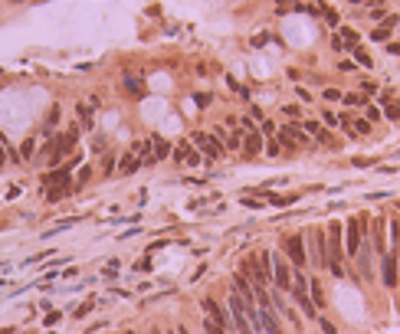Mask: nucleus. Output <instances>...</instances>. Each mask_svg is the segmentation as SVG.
I'll use <instances>...</instances> for the list:
<instances>
[{
	"label": "nucleus",
	"mask_w": 400,
	"mask_h": 334,
	"mask_svg": "<svg viewBox=\"0 0 400 334\" xmlns=\"http://www.w3.org/2000/svg\"><path fill=\"white\" fill-rule=\"evenodd\" d=\"M325 256H328L325 266H335V262L341 266V259H345V226L341 223H331L325 233Z\"/></svg>",
	"instance_id": "obj_1"
},
{
	"label": "nucleus",
	"mask_w": 400,
	"mask_h": 334,
	"mask_svg": "<svg viewBox=\"0 0 400 334\" xmlns=\"http://www.w3.org/2000/svg\"><path fill=\"white\" fill-rule=\"evenodd\" d=\"M190 144H194V148H200V151H204L207 157H213V161L227 154L223 141H220V138H213V134H207V131H194V134H190Z\"/></svg>",
	"instance_id": "obj_2"
},
{
	"label": "nucleus",
	"mask_w": 400,
	"mask_h": 334,
	"mask_svg": "<svg viewBox=\"0 0 400 334\" xmlns=\"http://www.w3.org/2000/svg\"><path fill=\"white\" fill-rule=\"evenodd\" d=\"M272 285L279 291H292V266H289V259H282V256L272 259Z\"/></svg>",
	"instance_id": "obj_3"
},
{
	"label": "nucleus",
	"mask_w": 400,
	"mask_h": 334,
	"mask_svg": "<svg viewBox=\"0 0 400 334\" xmlns=\"http://www.w3.org/2000/svg\"><path fill=\"white\" fill-rule=\"evenodd\" d=\"M380 279H384L387 289H397L400 285V266H397V252L394 249L380 256Z\"/></svg>",
	"instance_id": "obj_4"
},
{
	"label": "nucleus",
	"mask_w": 400,
	"mask_h": 334,
	"mask_svg": "<svg viewBox=\"0 0 400 334\" xmlns=\"http://www.w3.org/2000/svg\"><path fill=\"white\" fill-rule=\"evenodd\" d=\"M285 256L292 262L295 269H302L305 262H308V252H305V236L292 233V236H285Z\"/></svg>",
	"instance_id": "obj_5"
},
{
	"label": "nucleus",
	"mask_w": 400,
	"mask_h": 334,
	"mask_svg": "<svg viewBox=\"0 0 400 334\" xmlns=\"http://www.w3.org/2000/svg\"><path fill=\"white\" fill-rule=\"evenodd\" d=\"M204 312H207V318L216 324V328H223V331L230 334V324H233V318H230V308H220V305L213 302V298H204Z\"/></svg>",
	"instance_id": "obj_6"
},
{
	"label": "nucleus",
	"mask_w": 400,
	"mask_h": 334,
	"mask_svg": "<svg viewBox=\"0 0 400 334\" xmlns=\"http://www.w3.org/2000/svg\"><path fill=\"white\" fill-rule=\"evenodd\" d=\"M308 243H312V256H308V262H312V266H325V262H328V256H325V229L315 226L312 233H308Z\"/></svg>",
	"instance_id": "obj_7"
},
{
	"label": "nucleus",
	"mask_w": 400,
	"mask_h": 334,
	"mask_svg": "<svg viewBox=\"0 0 400 334\" xmlns=\"http://www.w3.org/2000/svg\"><path fill=\"white\" fill-rule=\"evenodd\" d=\"M233 291H236V295H239V298H243L246 305H256V289H253V282H249L243 272H239L236 279H233Z\"/></svg>",
	"instance_id": "obj_8"
},
{
	"label": "nucleus",
	"mask_w": 400,
	"mask_h": 334,
	"mask_svg": "<svg viewBox=\"0 0 400 334\" xmlns=\"http://www.w3.org/2000/svg\"><path fill=\"white\" fill-rule=\"evenodd\" d=\"M302 131L312 141H318V144H331V134H328V128H325L322 121H302Z\"/></svg>",
	"instance_id": "obj_9"
},
{
	"label": "nucleus",
	"mask_w": 400,
	"mask_h": 334,
	"mask_svg": "<svg viewBox=\"0 0 400 334\" xmlns=\"http://www.w3.org/2000/svg\"><path fill=\"white\" fill-rule=\"evenodd\" d=\"M69 177H72V171L63 164L59 171H49L43 177V187H46V190H53V187H69Z\"/></svg>",
	"instance_id": "obj_10"
},
{
	"label": "nucleus",
	"mask_w": 400,
	"mask_h": 334,
	"mask_svg": "<svg viewBox=\"0 0 400 334\" xmlns=\"http://www.w3.org/2000/svg\"><path fill=\"white\" fill-rule=\"evenodd\" d=\"M256 266H259V285L269 289L272 285V252H259L256 256Z\"/></svg>",
	"instance_id": "obj_11"
},
{
	"label": "nucleus",
	"mask_w": 400,
	"mask_h": 334,
	"mask_svg": "<svg viewBox=\"0 0 400 334\" xmlns=\"http://www.w3.org/2000/svg\"><path fill=\"white\" fill-rule=\"evenodd\" d=\"M174 161H184V164H200V151H194L190 148V141H184V144H177L174 148Z\"/></svg>",
	"instance_id": "obj_12"
},
{
	"label": "nucleus",
	"mask_w": 400,
	"mask_h": 334,
	"mask_svg": "<svg viewBox=\"0 0 400 334\" xmlns=\"http://www.w3.org/2000/svg\"><path fill=\"white\" fill-rule=\"evenodd\" d=\"M259 151H262V134L259 131H249L246 138H243V154L253 157V154H259Z\"/></svg>",
	"instance_id": "obj_13"
},
{
	"label": "nucleus",
	"mask_w": 400,
	"mask_h": 334,
	"mask_svg": "<svg viewBox=\"0 0 400 334\" xmlns=\"http://www.w3.org/2000/svg\"><path fill=\"white\" fill-rule=\"evenodd\" d=\"M121 89L131 92V98H144V95H148L144 86H141V79H135V76H121Z\"/></svg>",
	"instance_id": "obj_14"
},
{
	"label": "nucleus",
	"mask_w": 400,
	"mask_h": 334,
	"mask_svg": "<svg viewBox=\"0 0 400 334\" xmlns=\"http://www.w3.org/2000/svg\"><path fill=\"white\" fill-rule=\"evenodd\" d=\"M138 151H135V148H131V151H125V157H121V164H118V171L125 174V177H128V174H135L138 171Z\"/></svg>",
	"instance_id": "obj_15"
},
{
	"label": "nucleus",
	"mask_w": 400,
	"mask_h": 334,
	"mask_svg": "<svg viewBox=\"0 0 400 334\" xmlns=\"http://www.w3.org/2000/svg\"><path fill=\"white\" fill-rule=\"evenodd\" d=\"M148 141H151V148H154V161H164V157L171 154V144H167L161 134H151Z\"/></svg>",
	"instance_id": "obj_16"
},
{
	"label": "nucleus",
	"mask_w": 400,
	"mask_h": 334,
	"mask_svg": "<svg viewBox=\"0 0 400 334\" xmlns=\"http://www.w3.org/2000/svg\"><path fill=\"white\" fill-rule=\"evenodd\" d=\"M308 295H312L315 308H325V295H322V282L318 279H308Z\"/></svg>",
	"instance_id": "obj_17"
},
{
	"label": "nucleus",
	"mask_w": 400,
	"mask_h": 334,
	"mask_svg": "<svg viewBox=\"0 0 400 334\" xmlns=\"http://www.w3.org/2000/svg\"><path fill=\"white\" fill-rule=\"evenodd\" d=\"M33 157H36V141L26 138V141L20 144V161H33Z\"/></svg>",
	"instance_id": "obj_18"
},
{
	"label": "nucleus",
	"mask_w": 400,
	"mask_h": 334,
	"mask_svg": "<svg viewBox=\"0 0 400 334\" xmlns=\"http://www.w3.org/2000/svg\"><path fill=\"white\" fill-rule=\"evenodd\" d=\"M341 102H345V105H368V98H364V92H348V95H341Z\"/></svg>",
	"instance_id": "obj_19"
},
{
	"label": "nucleus",
	"mask_w": 400,
	"mask_h": 334,
	"mask_svg": "<svg viewBox=\"0 0 400 334\" xmlns=\"http://www.w3.org/2000/svg\"><path fill=\"white\" fill-rule=\"evenodd\" d=\"M351 53H354V63H357V66H364V69H371V66H374V63H371V56L364 53L361 46H351Z\"/></svg>",
	"instance_id": "obj_20"
},
{
	"label": "nucleus",
	"mask_w": 400,
	"mask_h": 334,
	"mask_svg": "<svg viewBox=\"0 0 400 334\" xmlns=\"http://www.w3.org/2000/svg\"><path fill=\"white\" fill-rule=\"evenodd\" d=\"M384 118L400 121V105H397V102H384Z\"/></svg>",
	"instance_id": "obj_21"
},
{
	"label": "nucleus",
	"mask_w": 400,
	"mask_h": 334,
	"mask_svg": "<svg viewBox=\"0 0 400 334\" xmlns=\"http://www.w3.org/2000/svg\"><path fill=\"white\" fill-rule=\"evenodd\" d=\"M56 125H59V105L49 108V115H46V125H43V128H46V131H53Z\"/></svg>",
	"instance_id": "obj_22"
},
{
	"label": "nucleus",
	"mask_w": 400,
	"mask_h": 334,
	"mask_svg": "<svg viewBox=\"0 0 400 334\" xmlns=\"http://www.w3.org/2000/svg\"><path fill=\"white\" fill-rule=\"evenodd\" d=\"M322 17H325V23H328V26H338V23H341L338 10H331V7H322Z\"/></svg>",
	"instance_id": "obj_23"
},
{
	"label": "nucleus",
	"mask_w": 400,
	"mask_h": 334,
	"mask_svg": "<svg viewBox=\"0 0 400 334\" xmlns=\"http://www.w3.org/2000/svg\"><path fill=\"white\" fill-rule=\"evenodd\" d=\"M79 118H82V128H92V108H89V102L79 105Z\"/></svg>",
	"instance_id": "obj_24"
},
{
	"label": "nucleus",
	"mask_w": 400,
	"mask_h": 334,
	"mask_svg": "<svg viewBox=\"0 0 400 334\" xmlns=\"http://www.w3.org/2000/svg\"><path fill=\"white\" fill-rule=\"evenodd\" d=\"M338 36L345 40V46H348V49H351V46H357V30H341Z\"/></svg>",
	"instance_id": "obj_25"
},
{
	"label": "nucleus",
	"mask_w": 400,
	"mask_h": 334,
	"mask_svg": "<svg viewBox=\"0 0 400 334\" xmlns=\"http://www.w3.org/2000/svg\"><path fill=\"white\" fill-rule=\"evenodd\" d=\"M227 86H230V89H233V92H236V95H239V98H249V89H246V86H239L236 79H230V76H227Z\"/></svg>",
	"instance_id": "obj_26"
},
{
	"label": "nucleus",
	"mask_w": 400,
	"mask_h": 334,
	"mask_svg": "<svg viewBox=\"0 0 400 334\" xmlns=\"http://www.w3.org/2000/svg\"><path fill=\"white\" fill-rule=\"evenodd\" d=\"M371 40H374V43H387V40H390V30H387V26H377V30L371 33Z\"/></svg>",
	"instance_id": "obj_27"
},
{
	"label": "nucleus",
	"mask_w": 400,
	"mask_h": 334,
	"mask_svg": "<svg viewBox=\"0 0 400 334\" xmlns=\"http://www.w3.org/2000/svg\"><path fill=\"white\" fill-rule=\"evenodd\" d=\"M210 102H213V95H210V92H197V95H194V105H197V108H207Z\"/></svg>",
	"instance_id": "obj_28"
},
{
	"label": "nucleus",
	"mask_w": 400,
	"mask_h": 334,
	"mask_svg": "<svg viewBox=\"0 0 400 334\" xmlns=\"http://www.w3.org/2000/svg\"><path fill=\"white\" fill-rule=\"evenodd\" d=\"M338 121H341V118H338V115H335V111H331V108H328V111H325V115H322V125H328V128H335Z\"/></svg>",
	"instance_id": "obj_29"
},
{
	"label": "nucleus",
	"mask_w": 400,
	"mask_h": 334,
	"mask_svg": "<svg viewBox=\"0 0 400 334\" xmlns=\"http://www.w3.org/2000/svg\"><path fill=\"white\" fill-rule=\"evenodd\" d=\"M69 190H72V187H53V190H46V197H49V200H59V197H66Z\"/></svg>",
	"instance_id": "obj_30"
},
{
	"label": "nucleus",
	"mask_w": 400,
	"mask_h": 334,
	"mask_svg": "<svg viewBox=\"0 0 400 334\" xmlns=\"http://www.w3.org/2000/svg\"><path fill=\"white\" fill-rule=\"evenodd\" d=\"M331 49H335V53H345V49H348V46H345V40H341L338 33L331 36Z\"/></svg>",
	"instance_id": "obj_31"
},
{
	"label": "nucleus",
	"mask_w": 400,
	"mask_h": 334,
	"mask_svg": "<svg viewBox=\"0 0 400 334\" xmlns=\"http://www.w3.org/2000/svg\"><path fill=\"white\" fill-rule=\"evenodd\" d=\"M322 98H328V102H341V92H338V89H325Z\"/></svg>",
	"instance_id": "obj_32"
},
{
	"label": "nucleus",
	"mask_w": 400,
	"mask_h": 334,
	"mask_svg": "<svg viewBox=\"0 0 400 334\" xmlns=\"http://www.w3.org/2000/svg\"><path fill=\"white\" fill-rule=\"evenodd\" d=\"M243 206H249V210H262L266 203H259L256 197H243Z\"/></svg>",
	"instance_id": "obj_33"
},
{
	"label": "nucleus",
	"mask_w": 400,
	"mask_h": 334,
	"mask_svg": "<svg viewBox=\"0 0 400 334\" xmlns=\"http://www.w3.org/2000/svg\"><path fill=\"white\" fill-rule=\"evenodd\" d=\"M384 26H387V30L400 26V17H397V13H387V17H384Z\"/></svg>",
	"instance_id": "obj_34"
},
{
	"label": "nucleus",
	"mask_w": 400,
	"mask_h": 334,
	"mask_svg": "<svg viewBox=\"0 0 400 334\" xmlns=\"http://www.w3.org/2000/svg\"><path fill=\"white\" fill-rule=\"evenodd\" d=\"M92 308H95V302H86V305H79V308H76V318H86V314L92 312Z\"/></svg>",
	"instance_id": "obj_35"
},
{
	"label": "nucleus",
	"mask_w": 400,
	"mask_h": 334,
	"mask_svg": "<svg viewBox=\"0 0 400 334\" xmlns=\"http://www.w3.org/2000/svg\"><path fill=\"white\" fill-rule=\"evenodd\" d=\"M89 177H92V171H89V167H82V171H79V177H76V187L89 183Z\"/></svg>",
	"instance_id": "obj_36"
},
{
	"label": "nucleus",
	"mask_w": 400,
	"mask_h": 334,
	"mask_svg": "<svg viewBox=\"0 0 400 334\" xmlns=\"http://www.w3.org/2000/svg\"><path fill=\"white\" fill-rule=\"evenodd\" d=\"M262 128H259V134H272V131H276V125H272V121H259Z\"/></svg>",
	"instance_id": "obj_37"
},
{
	"label": "nucleus",
	"mask_w": 400,
	"mask_h": 334,
	"mask_svg": "<svg viewBox=\"0 0 400 334\" xmlns=\"http://www.w3.org/2000/svg\"><path fill=\"white\" fill-rule=\"evenodd\" d=\"M3 144H7V138H3V134H0V167H3V164H7V151H3Z\"/></svg>",
	"instance_id": "obj_38"
},
{
	"label": "nucleus",
	"mask_w": 400,
	"mask_h": 334,
	"mask_svg": "<svg viewBox=\"0 0 400 334\" xmlns=\"http://www.w3.org/2000/svg\"><path fill=\"white\" fill-rule=\"evenodd\" d=\"M266 40H269V33H259V36H253V43H249V46H262Z\"/></svg>",
	"instance_id": "obj_39"
},
{
	"label": "nucleus",
	"mask_w": 400,
	"mask_h": 334,
	"mask_svg": "<svg viewBox=\"0 0 400 334\" xmlns=\"http://www.w3.org/2000/svg\"><path fill=\"white\" fill-rule=\"evenodd\" d=\"M295 95H299V98H302V102H312V95H308V89H302V86H299V89H295Z\"/></svg>",
	"instance_id": "obj_40"
},
{
	"label": "nucleus",
	"mask_w": 400,
	"mask_h": 334,
	"mask_svg": "<svg viewBox=\"0 0 400 334\" xmlns=\"http://www.w3.org/2000/svg\"><path fill=\"white\" fill-rule=\"evenodd\" d=\"M338 69H341V72H354V69H357V63H348V59H345V63L338 66Z\"/></svg>",
	"instance_id": "obj_41"
},
{
	"label": "nucleus",
	"mask_w": 400,
	"mask_h": 334,
	"mask_svg": "<svg viewBox=\"0 0 400 334\" xmlns=\"http://www.w3.org/2000/svg\"><path fill=\"white\" fill-rule=\"evenodd\" d=\"M322 331H325V334H338V328H335L331 321H322Z\"/></svg>",
	"instance_id": "obj_42"
},
{
	"label": "nucleus",
	"mask_w": 400,
	"mask_h": 334,
	"mask_svg": "<svg viewBox=\"0 0 400 334\" xmlns=\"http://www.w3.org/2000/svg\"><path fill=\"white\" fill-rule=\"evenodd\" d=\"M279 148H282L279 141H269V148H266V151H269V154H272V157H276V154H279Z\"/></svg>",
	"instance_id": "obj_43"
},
{
	"label": "nucleus",
	"mask_w": 400,
	"mask_h": 334,
	"mask_svg": "<svg viewBox=\"0 0 400 334\" xmlns=\"http://www.w3.org/2000/svg\"><path fill=\"white\" fill-rule=\"evenodd\" d=\"M380 115H384V111H377V108H368V121H377Z\"/></svg>",
	"instance_id": "obj_44"
},
{
	"label": "nucleus",
	"mask_w": 400,
	"mask_h": 334,
	"mask_svg": "<svg viewBox=\"0 0 400 334\" xmlns=\"http://www.w3.org/2000/svg\"><path fill=\"white\" fill-rule=\"evenodd\" d=\"M112 167H115V157H112V154H105V174H112Z\"/></svg>",
	"instance_id": "obj_45"
},
{
	"label": "nucleus",
	"mask_w": 400,
	"mask_h": 334,
	"mask_svg": "<svg viewBox=\"0 0 400 334\" xmlns=\"http://www.w3.org/2000/svg\"><path fill=\"white\" fill-rule=\"evenodd\" d=\"M387 53H394V56H400V43H387Z\"/></svg>",
	"instance_id": "obj_46"
},
{
	"label": "nucleus",
	"mask_w": 400,
	"mask_h": 334,
	"mask_svg": "<svg viewBox=\"0 0 400 334\" xmlns=\"http://www.w3.org/2000/svg\"><path fill=\"white\" fill-rule=\"evenodd\" d=\"M351 3H354V7H357V3H368V0H351Z\"/></svg>",
	"instance_id": "obj_47"
},
{
	"label": "nucleus",
	"mask_w": 400,
	"mask_h": 334,
	"mask_svg": "<svg viewBox=\"0 0 400 334\" xmlns=\"http://www.w3.org/2000/svg\"><path fill=\"white\" fill-rule=\"evenodd\" d=\"M289 3H295V7H299V3H302V0H289Z\"/></svg>",
	"instance_id": "obj_48"
},
{
	"label": "nucleus",
	"mask_w": 400,
	"mask_h": 334,
	"mask_svg": "<svg viewBox=\"0 0 400 334\" xmlns=\"http://www.w3.org/2000/svg\"><path fill=\"white\" fill-rule=\"evenodd\" d=\"M151 334H161V331H151Z\"/></svg>",
	"instance_id": "obj_49"
},
{
	"label": "nucleus",
	"mask_w": 400,
	"mask_h": 334,
	"mask_svg": "<svg viewBox=\"0 0 400 334\" xmlns=\"http://www.w3.org/2000/svg\"><path fill=\"white\" fill-rule=\"evenodd\" d=\"M128 334H135V331H128Z\"/></svg>",
	"instance_id": "obj_50"
}]
</instances>
